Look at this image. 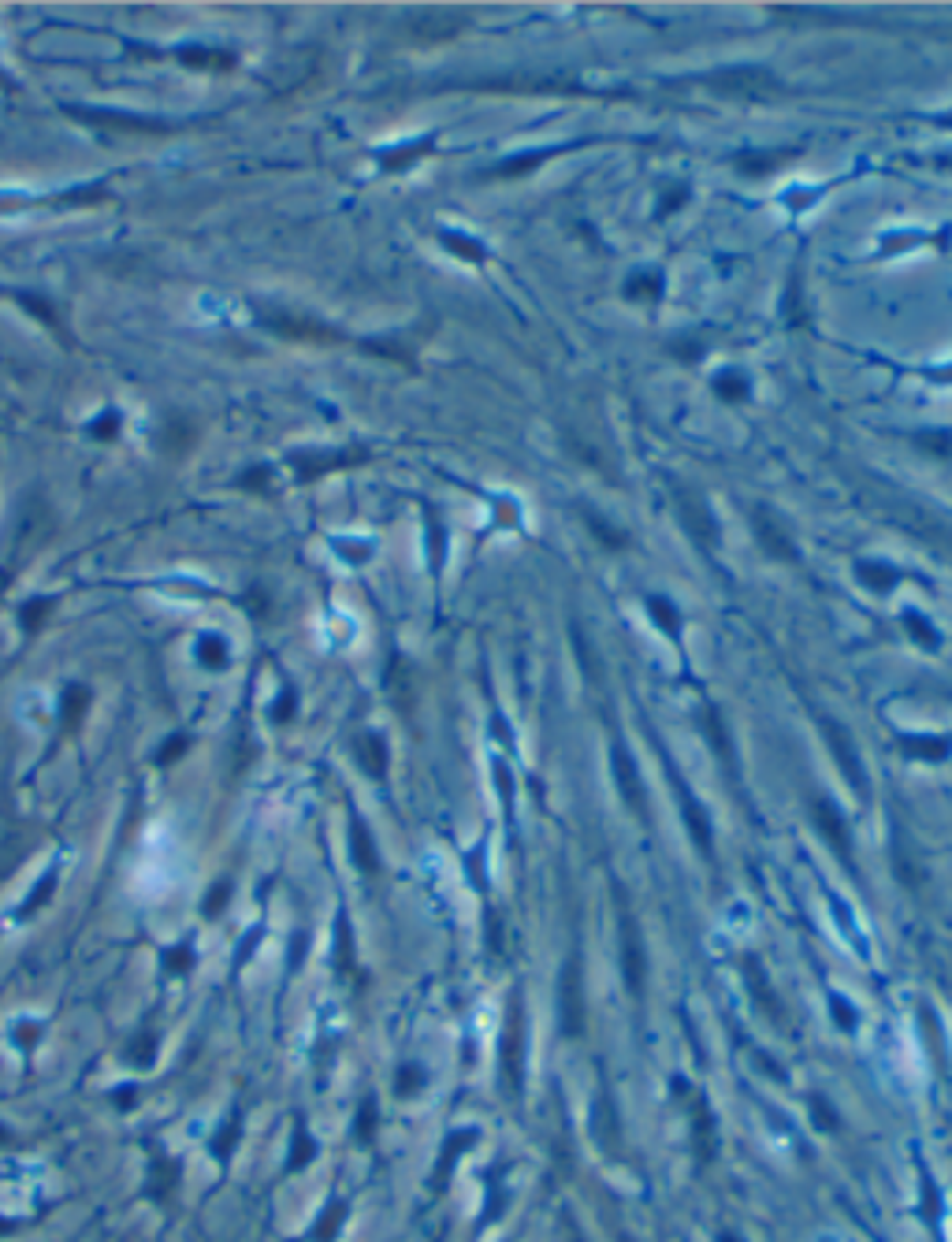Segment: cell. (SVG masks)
<instances>
[{
	"instance_id": "obj_18",
	"label": "cell",
	"mask_w": 952,
	"mask_h": 1242,
	"mask_svg": "<svg viewBox=\"0 0 952 1242\" xmlns=\"http://www.w3.org/2000/svg\"><path fill=\"white\" fill-rule=\"evenodd\" d=\"M439 246L446 253H455L458 261H469V264H484L487 261L484 242H476L473 235H462V231H439Z\"/></svg>"
},
{
	"instance_id": "obj_9",
	"label": "cell",
	"mask_w": 952,
	"mask_h": 1242,
	"mask_svg": "<svg viewBox=\"0 0 952 1242\" xmlns=\"http://www.w3.org/2000/svg\"><path fill=\"white\" fill-rule=\"evenodd\" d=\"M674 506H678L681 525L689 529V536H692L696 543H703V547H714V543H718V521H714V514H711V506H707L703 495L681 491V495L674 498Z\"/></svg>"
},
{
	"instance_id": "obj_7",
	"label": "cell",
	"mask_w": 952,
	"mask_h": 1242,
	"mask_svg": "<svg viewBox=\"0 0 952 1242\" xmlns=\"http://www.w3.org/2000/svg\"><path fill=\"white\" fill-rule=\"evenodd\" d=\"M365 458H369L365 450H298V455H291V466H294V476H298V480H316V476H324V473L358 466V462H365Z\"/></svg>"
},
{
	"instance_id": "obj_40",
	"label": "cell",
	"mask_w": 952,
	"mask_h": 1242,
	"mask_svg": "<svg viewBox=\"0 0 952 1242\" xmlns=\"http://www.w3.org/2000/svg\"><path fill=\"white\" fill-rule=\"evenodd\" d=\"M187 737H183V733H176V737H167V744L160 748V755H156V766H172L176 759H183V752H187Z\"/></svg>"
},
{
	"instance_id": "obj_21",
	"label": "cell",
	"mask_w": 952,
	"mask_h": 1242,
	"mask_svg": "<svg viewBox=\"0 0 952 1242\" xmlns=\"http://www.w3.org/2000/svg\"><path fill=\"white\" fill-rule=\"evenodd\" d=\"M354 752H358V763L365 766L369 777H383V770H387V744L376 737V733H365Z\"/></svg>"
},
{
	"instance_id": "obj_44",
	"label": "cell",
	"mask_w": 952,
	"mask_h": 1242,
	"mask_svg": "<svg viewBox=\"0 0 952 1242\" xmlns=\"http://www.w3.org/2000/svg\"><path fill=\"white\" fill-rule=\"evenodd\" d=\"M239 487H253V491H268V469L264 466H257V469H250L246 476H239Z\"/></svg>"
},
{
	"instance_id": "obj_6",
	"label": "cell",
	"mask_w": 952,
	"mask_h": 1242,
	"mask_svg": "<svg viewBox=\"0 0 952 1242\" xmlns=\"http://www.w3.org/2000/svg\"><path fill=\"white\" fill-rule=\"evenodd\" d=\"M261 327L283 335V338H298V343H335L339 338V331H331L316 320H305V316H294V313H279V309H261Z\"/></svg>"
},
{
	"instance_id": "obj_20",
	"label": "cell",
	"mask_w": 952,
	"mask_h": 1242,
	"mask_svg": "<svg viewBox=\"0 0 952 1242\" xmlns=\"http://www.w3.org/2000/svg\"><path fill=\"white\" fill-rule=\"evenodd\" d=\"M856 577L863 581V588L871 592H893V584L901 581V573L889 566V562H856Z\"/></svg>"
},
{
	"instance_id": "obj_2",
	"label": "cell",
	"mask_w": 952,
	"mask_h": 1242,
	"mask_svg": "<svg viewBox=\"0 0 952 1242\" xmlns=\"http://www.w3.org/2000/svg\"><path fill=\"white\" fill-rule=\"evenodd\" d=\"M703 86L714 90V93H730V97H774V93H781L777 79H774L770 71H763V68H730V71H714V75H707Z\"/></svg>"
},
{
	"instance_id": "obj_23",
	"label": "cell",
	"mask_w": 952,
	"mask_h": 1242,
	"mask_svg": "<svg viewBox=\"0 0 952 1242\" xmlns=\"http://www.w3.org/2000/svg\"><path fill=\"white\" fill-rule=\"evenodd\" d=\"M948 737H904L901 741V752L908 759H923V763H937L948 755Z\"/></svg>"
},
{
	"instance_id": "obj_19",
	"label": "cell",
	"mask_w": 952,
	"mask_h": 1242,
	"mask_svg": "<svg viewBox=\"0 0 952 1242\" xmlns=\"http://www.w3.org/2000/svg\"><path fill=\"white\" fill-rule=\"evenodd\" d=\"M350 852H354V863H358L365 874H372V871L380 867V860H376V844H372V833H369V826H365L361 819H354V822H350Z\"/></svg>"
},
{
	"instance_id": "obj_15",
	"label": "cell",
	"mask_w": 952,
	"mask_h": 1242,
	"mask_svg": "<svg viewBox=\"0 0 952 1242\" xmlns=\"http://www.w3.org/2000/svg\"><path fill=\"white\" fill-rule=\"evenodd\" d=\"M521 1045H525V1038H521V1004L514 1001L510 1004V1020H507V1053H502V1060H507V1079H510L514 1090L521 1083Z\"/></svg>"
},
{
	"instance_id": "obj_34",
	"label": "cell",
	"mask_w": 952,
	"mask_h": 1242,
	"mask_svg": "<svg viewBox=\"0 0 952 1242\" xmlns=\"http://www.w3.org/2000/svg\"><path fill=\"white\" fill-rule=\"evenodd\" d=\"M647 610L655 614V621H658V629H662V633H669V637H678V610H674V606H669L666 599L651 595V599H647Z\"/></svg>"
},
{
	"instance_id": "obj_39",
	"label": "cell",
	"mask_w": 952,
	"mask_h": 1242,
	"mask_svg": "<svg viewBox=\"0 0 952 1242\" xmlns=\"http://www.w3.org/2000/svg\"><path fill=\"white\" fill-rule=\"evenodd\" d=\"M201 662L205 666H223V662H228V648H223V640L219 637H205L201 640Z\"/></svg>"
},
{
	"instance_id": "obj_10",
	"label": "cell",
	"mask_w": 952,
	"mask_h": 1242,
	"mask_svg": "<svg viewBox=\"0 0 952 1242\" xmlns=\"http://www.w3.org/2000/svg\"><path fill=\"white\" fill-rule=\"evenodd\" d=\"M622 900V912H618V937H622V968H626V982H629V993H640L644 986V948H640V930L626 908V896Z\"/></svg>"
},
{
	"instance_id": "obj_1",
	"label": "cell",
	"mask_w": 952,
	"mask_h": 1242,
	"mask_svg": "<svg viewBox=\"0 0 952 1242\" xmlns=\"http://www.w3.org/2000/svg\"><path fill=\"white\" fill-rule=\"evenodd\" d=\"M68 116L93 123V127H108V131H138V134H172L179 131L172 120H156V116H134V112H108V108H68Z\"/></svg>"
},
{
	"instance_id": "obj_47",
	"label": "cell",
	"mask_w": 952,
	"mask_h": 1242,
	"mask_svg": "<svg viewBox=\"0 0 952 1242\" xmlns=\"http://www.w3.org/2000/svg\"><path fill=\"white\" fill-rule=\"evenodd\" d=\"M428 540H432V566L439 570L443 566V529L432 521V532H428Z\"/></svg>"
},
{
	"instance_id": "obj_25",
	"label": "cell",
	"mask_w": 952,
	"mask_h": 1242,
	"mask_svg": "<svg viewBox=\"0 0 952 1242\" xmlns=\"http://www.w3.org/2000/svg\"><path fill=\"white\" fill-rule=\"evenodd\" d=\"M581 514H584V521H588V529H592V536H595L599 543H606V547H614V551L629 543V540H626V532H618V525H614V521H606L603 514H595L592 506H584Z\"/></svg>"
},
{
	"instance_id": "obj_48",
	"label": "cell",
	"mask_w": 952,
	"mask_h": 1242,
	"mask_svg": "<svg viewBox=\"0 0 952 1242\" xmlns=\"http://www.w3.org/2000/svg\"><path fill=\"white\" fill-rule=\"evenodd\" d=\"M149 1060H153V1038L142 1034L138 1045H134V1064H149Z\"/></svg>"
},
{
	"instance_id": "obj_38",
	"label": "cell",
	"mask_w": 952,
	"mask_h": 1242,
	"mask_svg": "<svg viewBox=\"0 0 952 1242\" xmlns=\"http://www.w3.org/2000/svg\"><path fill=\"white\" fill-rule=\"evenodd\" d=\"M164 964H167V971H172V975H187V971L194 968V952H190V945L172 948V952L164 956Z\"/></svg>"
},
{
	"instance_id": "obj_43",
	"label": "cell",
	"mask_w": 952,
	"mask_h": 1242,
	"mask_svg": "<svg viewBox=\"0 0 952 1242\" xmlns=\"http://www.w3.org/2000/svg\"><path fill=\"white\" fill-rule=\"evenodd\" d=\"M495 777H498V797H502V808L510 811V804H514V781H510V774H507V766H502V763H495Z\"/></svg>"
},
{
	"instance_id": "obj_16",
	"label": "cell",
	"mask_w": 952,
	"mask_h": 1242,
	"mask_svg": "<svg viewBox=\"0 0 952 1242\" xmlns=\"http://www.w3.org/2000/svg\"><path fill=\"white\" fill-rule=\"evenodd\" d=\"M176 56H179L187 68H201V71H231V68H235V56H231V52L205 48V45H183V48H176Z\"/></svg>"
},
{
	"instance_id": "obj_17",
	"label": "cell",
	"mask_w": 952,
	"mask_h": 1242,
	"mask_svg": "<svg viewBox=\"0 0 952 1242\" xmlns=\"http://www.w3.org/2000/svg\"><path fill=\"white\" fill-rule=\"evenodd\" d=\"M432 138H417V142H406V145H395V149H383L380 153V167L383 172H406L410 164H417L424 153H432Z\"/></svg>"
},
{
	"instance_id": "obj_5",
	"label": "cell",
	"mask_w": 952,
	"mask_h": 1242,
	"mask_svg": "<svg viewBox=\"0 0 952 1242\" xmlns=\"http://www.w3.org/2000/svg\"><path fill=\"white\" fill-rule=\"evenodd\" d=\"M818 729L826 733V744H829L837 766H841L845 781L856 788V793H867V777H863V763H860V752H856L852 733H849L841 722H833V718H818Z\"/></svg>"
},
{
	"instance_id": "obj_41",
	"label": "cell",
	"mask_w": 952,
	"mask_h": 1242,
	"mask_svg": "<svg viewBox=\"0 0 952 1242\" xmlns=\"http://www.w3.org/2000/svg\"><path fill=\"white\" fill-rule=\"evenodd\" d=\"M685 201H689V187H685V183H678L674 190H666V194H662V205H658V219H666L669 212H678Z\"/></svg>"
},
{
	"instance_id": "obj_30",
	"label": "cell",
	"mask_w": 952,
	"mask_h": 1242,
	"mask_svg": "<svg viewBox=\"0 0 952 1242\" xmlns=\"http://www.w3.org/2000/svg\"><path fill=\"white\" fill-rule=\"evenodd\" d=\"M120 428H123V417H120V410H104L97 421H90V439H101V443H108V439H120Z\"/></svg>"
},
{
	"instance_id": "obj_28",
	"label": "cell",
	"mask_w": 952,
	"mask_h": 1242,
	"mask_svg": "<svg viewBox=\"0 0 952 1242\" xmlns=\"http://www.w3.org/2000/svg\"><path fill=\"white\" fill-rule=\"evenodd\" d=\"M666 354L685 361V365H692V361L703 358V343H700L696 335H678V338H669V343H666Z\"/></svg>"
},
{
	"instance_id": "obj_33",
	"label": "cell",
	"mask_w": 952,
	"mask_h": 1242,
	"mask_svg": "<svg viewBox=\"0 0 952 1242\" xmlns=\"http://www.w3.org/2000/svg\"><path fill=\"white\" fill-rule=\"evenodd\" d=\"M52 606H56V599H30V603L19 610V614H23V629H30V633L41 629L45 617L52 614Z\"/></svg>"
},
{
	"instance_id": "obj_49",
	"label": "cell",
	"mask_w": 952,
	"mask_h": 1242,
	"mask_svg": "<svg viewBox=\"0 0 952 1242\" xmlns=\"http://www.w3.org/2000/svg\"><path fill=\"white\" fill-rule=\"evenodd\" d=\"M0 86H12V82H8V75H0Z\"/></svg>"
},
{
	"instance_id": "obj_11",
	"label": "cell",
	"mask_w": 952,
	"mask_h": 1242,
	"mask_svg": "<svg viewBox=\"0 0 952 1242\" xmlns=\"http://www.w3.org/2000/svg\"><path fill=\"white\" fill-rule=\"evenodd\" d=\"M666 777L674 781V788H678V800H681V811H685V822H689V833H692V840L700 844V852L711 860V849H714V844H711V822H707V811L696 804L692 788L685 785V777L678 774V766L669 763V759H666Z\"/></svg>"
},
{
	"instance_id": "obj_29",
	"label": "cell",
	"mask_w": 952,
	"mask_h": 1242,
	"mask_svg": "<svg viewBox=\"0 0 952 1242\" xmlns=\"http://www.w3.org/2000/svg\"><path fill=\"white\" fill-rule=\"evenodd\" d=\"M164 446L167 450H187L190 443H194V428L187 424V421H179V417H167V424H164Z\"/></svg>"
},
{
	"instance_id": "obj_32",
	"label": "cell",
	"mask_w": 952,
	"mask_h": 1242,
	"mask_svg": "<svg viewBox=\"0 0 952 1242\" xmlns=\"http://www.w3.org/2000/svg\"><path fill=\"white\" fill-rule=\"evenodd\" d=\"M16 302H19L23 309H30L41 324H48L52 331H60V316H56V309H52L45 298H37V294H16Z\"/></svg>"
},
{
	"instance_id": "obj_45",
	"label": "cell",
	"mask_w": 952,
	"mask_h": 1242,
	"mask_svg": "<svg viewBox=\"0 0 952 1242\" xmlns=\"http://www.w3.org/2000/svg\"><path fill=\"white\" fill-rule=\"evenodd\" d=\"M335 547H339L343 554H350L347 562H365V558L372 554V547H369V543H350V540H339V543H335Z\"/></svg>"
},
{
	"instance_id": "obj_42",
	"label": "cell",
	"mask_w": 952,
	"mask_h": 1242,
	"mask_svg": "<svg viewBox=\"0 0 952 1242\" xmlns=\"http://www.w3.org/2000/svg\"><path fill=\"white\" fill-rule=\"evenodd\" d=\"M228 896H231V885H228V882H216L212 893L205 896V915H219L223 905H228Z\"/></svg>"
},
{
	"instance_id": "obj_13",
	"label": "cell",
	"mask_w": 952,
	"mask_h": 1242,
	"mask_svg": "<svg viewBox=\"0 0 952 1242\" xmlns=\"http://www.w3.org/2000/svg\"><path fill=\"white\" fill-rule=\"evenodd\" d=\"M793 156H797L793 149H763V153L755 149V153H737L733 167H737L741 176H748V179H766V176L781 172V167H786Z\"/></svg>"
},
{
	"instance_id": "obj_35",
	"label": "cell",
	"mask_w": 952,
	"mask_h": 1242,
	"mask_svg": "<svg viewBox=\"0 0 952 1242\" xmlns=\"http://www.w3.org/2000/svg\"><path fill=\"white\" fill-rule=\"evenodd\" d=\"M904 629H908L923 648H930V651L941 644V640H937V629H930L926 617H919V614H904Z\"/></svg>"
},
{
	"instance_id": "obj_31",
	"label": "cell",
	"mask_w": 952,
	"mask_h": 1242,
	"mask_svg": "<svg viewBox=\"0 0 952 1242\" xmlns=\"http://www.w3.org/2000/svg\"><path fill=\"white\" fill-rule=\"evenodd\" d=\"M915 446H923L926 450V455H937V458H948L952 455V432H945V428H930V432H919L915 435Z\"/></svg>"
},
{
	"instance_id": "obj_3",
	"label": "cell",
	"mask_w": 952,
	"mask_h": 1242,
	"mask_svg": "<svg viewBox=\"0 0 952 1242\" xmlns=\"http://www.w3.org/2000/svg\"><path fill=\"white\" fill-rule=\"evenodd\" d=\"M752 525H755V540H759L766 558H774V562H800V551H797V543L789 536V521L781 518V514H774L770 506H755Z\"/></svg>"
},
{
	"instance_id": "obj_37",
	"label": "cell",
	"mask_w": 952,
	"mask_h": 1242,
	"mask_svg": "<svg viewBox=\"0 0 952 1242\" xmlns=\"http://www.w3.org/2000/svg\"><path fill=\"white\" fill-rule=\"evenodd\" d=\"M748 982H752V990H755V997L763 993V1008L766 1012H774V993H770V986H766V979H763V968L755 964V959H748Z\"/></svg>"
},
{
	"instance_id": "obj_14",
	"label": "cell",
	"mask_w": 952,
	"mask_h": 1242,
	"mask_svg": "<svg viewBox=\"0 0 952 1242\" xmlns=\"http://www.w3.org/2000/svg\"><path fill=\"white\" fill-rule=\"evenodd\" d=\"M562 149H529V153H518V156H507L502 164L491 167V179H521V176H532L540 164H547L551 156H558Z\"/></svg>"
},
{
	"instance_id": "obj_36",
	"label": "cell",
	"mask_w": 952,
	"mask_h": 1242,
	"mask_svg": "<svg viewBox=\"0 0 952 1242\" xmlns=\"http://www.w3.org/2000/svg\"><path fill=\"white\" fill-rule=\"evenodd\" d=\"M52 882H56V874H45V878L37 882L34 896H27V900H23V908H19V915H23V919H27V915H34V912H37V908L45 905V900L52 896Z\"/></svg>"
},
{
	"instance_id": "obj_22",
	"label": "cell",
	"mask_w": 952,
	"mask_h": 1242,
	"mask_svg": "<svg viewBox=\"0 0 952 1242\" xmlns=\"http://www.w3.org/2000/svg\"><path fill=\"white\" fill-rule=\"evenodd\" d=\"M714 394H718L722 402L737 406V402H748L752 383L744 380V372H737V369H725V372H718V376H714Z\"/></svg>"
},
{
	"instance_id": "obj_12",
	"label": "cell",
	"mask_w": 952,
	"mask_h": 1242,
	"mask_svg": "<svg viewBox=\"0 0 952 1242\" xmlns=\"http://www.w3.org/2000/svg\"><path fill=\"white\" fill-rule=\"evenodd\" d=\"M811 815H815L818 833L829 840V849L837 852V860H841V863H852V840H849V830H845L841 811H837L826 797H818V800L811 804Z\"/></svg>"
},
{
	"instance_id": "obj_4",
	"label": "cell",
	"mask_w": 952,
	"mask_h": 1242,
	"mask_svg": "<svg viewBox=\"0 0 952 1242\" xmlns=\"http://www.w3.org/2000/svg\"><path fill=\"white\" fill-rule=\"evenodd\" d=\"M558 1027L562 1034L577 1038L584 1027V993H581V964L577 956L566 959L562 979H558Z\"/></svg>"
},
{
	"instance_id": "obj_8",
	"label": "cell",
	"mask_w": 952,
	"mask_h": 1242,
	"mask_svg": "<svg viewBox=\"0 0 952 1242\" xmlns=\"http://www.w3.org/2000/svg\"><path fill=\"white\" fill-rule=\"evenodd\" d=\"M610 770H614V777H618V788H622V797H626L629 811L640 815V819H647L644 781H640V770H636V763H633V755H629V748H626L622 741H614V748H610Z\"/></svg>"
},
{
	"instance_id": "obj_24",
	"label": "cell",
	"mask_w": 952,
	"mask_h": 1242,
	"mask_svg": "<svg viewBox=\"0 0 952 1242\" xmlns=\"http://www.w3.org/2000/svg\"><path fill=\"white\" fill-rule=\"evenodd\" d=\"M703 729H707V741H711V748L722 755V763H730V770H733V748H730V733H725V725H722V718H718V711H714V707H707V711H703Z\"/></svg>"
},
{
	"instance_id": "obj_46",
	"label": "cell",
	"mask_w": 952,
	"mask_h": 1242,
	"mask_svg": "<svg viewBox=\"0 0 952 1242\" xmlns=\"http://www.w3.org/2000/svg\"><path fill=\"white\" fill-rule=\"evenodd\" d=\"M291 714H294V692L287 689L283 696H279V700H275V711H272V718H275V722H287Z\"/></svg>"
},
{
	"instance_id": "obj_26",
	"label": "cell",
	"mask_w": 952,
	"mask_h": 1242,
	"mask_svg": "<svg viewBox=\"0 0 952 1242\" xmlns=\"http://www.w3.org/2000/svg\"><path fill=\"white\" fill-rule=\"evenodd\" d=\"M86 707H90V689H82V685H68V692H64V703H60V722H64L68 729H75V725L82 722Z\"/></svg>"
},
{
	"instance_id": "obj_27",
	"label": "cell",
	"mask_w": 952,
	"mask_h": 1242,
	"mask_svg": "<svg viewBox=\"0 0 952 1242\" xmlns=\"http://www.w3.org/2000/svg\"><path fill=\"white\" fill-rule=\"evenodd\" d=\"M626 294H629V298H644V302H658V294H662V275H658V272H636V275H629Z\"/></svg>"
}]
</instances>
